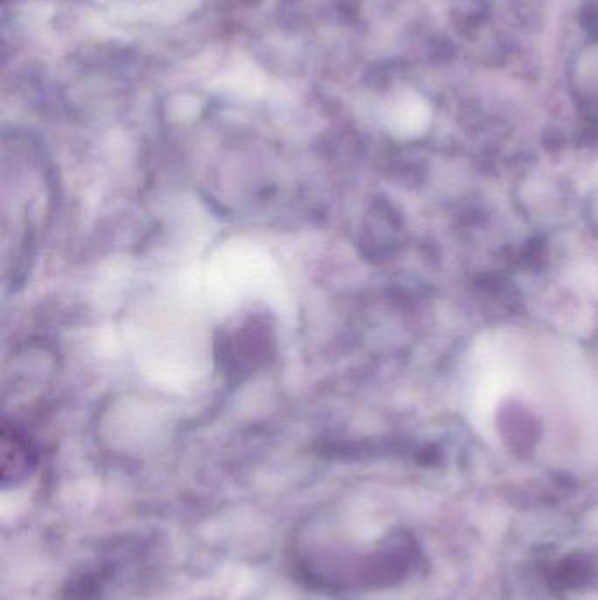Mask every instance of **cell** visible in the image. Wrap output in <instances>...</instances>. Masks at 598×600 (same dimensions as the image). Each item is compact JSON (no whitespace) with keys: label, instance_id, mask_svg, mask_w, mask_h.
<instances>
[{"label":"cell","instance_id":"cell-1","mask_svg":"<svg viewBox=\"0 0 598 600\" xmlns=\"http://www.w3.org/2000/svg\"><path fill=\"white\" fill-rule=\"evenodd\" d=\"M570 79L579 99L598 108V39L579 51L570 69Z\"/></svg>","mask_w":598,"mask_h":600},{"label":"cell","instance_id":"cell-2","mask_svg":"<svg viewBox=\"0 0 598 600\" xmlns=\"http://www.w3.org/2000/svg\"><path fill=\"white\" fill-rule=\"evenodd\" d=\"M30 451L29 443L25 437L20 436V432L13 430L9 434V430H4V467H2V478L4 485L8 483L9 478L18 479L27 474L30 467Z\"/></svg>","mask_w":598,"mask_h":600}]
</instances>
